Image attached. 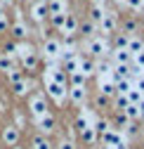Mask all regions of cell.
Masks as SVG:
<instances>
[{
	"mask_svg": "<svg viewBox=\"0 0 144 149\" xmlns=\"http://www.w3.org/2000/svg\"><path fill=\"white\" fill-rule=\"evenodd\" d=\"M109 121H106V118H99L97 123H95V133H99V135H104V133H109Z\"/></svg>",
	"mask_w": 144,
	"mask_h": 149,
	"instance_id": "obj_31",
	"label": "cell"
},
{
	"mask_svg": "<svg viewBox=\"0 0 144 149\" xmlns=\"http://www.w3.org/2000/svg\"><path fill=\"white\" fill-rule=\"evenodd\" d=\"M99 31H102V36L116 33V17H114V12H104L102 22H99Z\"/></svg>",
	"mask_w": 144,
	"mask_h": 149,
	"instance_id": "obj_3",
	"label": "cell"
},
{
	"mask_svg": "<svg viewBox=\"0 0 144 149\" xmlns=\"http://www.w3.org/2000/svg\"><path fill=\"white\" fill-rule=\"evenodd\" d=\"M95 71L97 73H109L111 71V64L109 62H99V64H95Z\"/></svg>",
	"mask_w": 144,
	"mask_h": 149,
	"instance_id": "obj_39",
	"label": "cell"
},
{
	"mask_svg": "<svg viewBox=\"0 0 144 149\" xmlns=\"http://www.w3.org/2000/svg\"><path fill=\"white\" fill-rule=\"evenodd\" d=\"M5 29H7V22H5V17L0 14V31H5Z\"/></svg>",
	"mask_w": 144,
	"mask_h": 149,
	"instance_id": "obj_49",
	"label": "cell"
},
{
	"mask_svg": "<svg viewBox=\"0 0 144 149\" xmlns=\"http://www.w3.org/2000/svg\"><path fill=\"white\" fill-rule=\"evenodd\" d=\"M31 14H33V19H35V22H43V19H47V17H50V12H47V3H45V0H38V3L33 5Z\"/></svg>",
	"mask_w": 144,
	"mask_h": 149,
	"instance_id": "obj_7",
	"label": "cell"
},
{
	"mask_svg": "<svg viewBox=\"0 0 144 149\" xmlns=\"http://www.w3.org/2000/svg\"><path fill=\"white\" fill-rule=\"evenodd\" d=\"M31 114H33L35 118H43L45 114H50V111H47V102H45L43 95H35V97L31 100Z\"/></svg>",
	"mask_w": 144,
	"mask_h": 149,
	"instance_id": "obj_2",
	"label": "cell"
},
{
	"mask_svg": "<svg viewBox=\"0 0 144 149\" xmlns=\"http://www.w3.org/2000/svg\"><path fill=\"white\" fill-rule=\"evenodd\" d=\"M87 50H90V54H92V57H104V54H106V43H104V38H102V36L92 38Z\"/></svg>",
	"mask_w": 144,
	"mask_h": 149,
	"instance_id": "obj_4",
	"label": "cell"
},
{
	"mask_svg": "<svg viewBox=\"0 0 144 149\" xmlns=\"http://www.w3.org/2000/svg\"><path fill=\"white\" fill-rule=\"evenodd\" d=\"M142 50H144V40L139 38V36H130V40H128V52L135 57V54L142 52Z\"/></svg>",
	"mask_w": 144,
	"mask_h": 149,
	"instance_id": "obj_11",
	"label": "cell"
},
{
	"mask_svg": "<svg viewBox=\"0 0 144 149\" xmlns=\"http://www.w3.org/2000/svg\"><path fill=\"white\" fill-rule=\"evenodd\" d=\"M69 97H71L73 104H83L85 97H87V92H85V88H71L69 90Z\"/></svg>",
	"mask_w": 144,
	"mask_h": 149,
	"instance_id": "obj_12",
	"label": "cell"
},
{
	"mask_svg": "<svg viewBox=\"0 0 144 149\" xmlns=\"http://www.w3.org/2000/svg\"><path fill=\"white\" fill-rule=\"evenodd\" d=\"M104 144H109V147H116L120 142V135H118V130H109V133H104Z\"/></svg>",
	"mask_w": 144,
	"mask_h": 149,
	"instance_id": "obj_16",
	"label": "cell"
},
{
	"mask_svg": "<svg viewBox=\"0 0 144 149\" xmlns=\"http://www.w3.org/2000/svg\"><path fill=\"white\" fill-rule=\"evenodd\" d=\"M78 19H76V14H69L66 12V17H64V26H62V33H66V36H73V33H78Z\"/></svg>",
	"mask_w": 144,
	"mask_h": 149,
	"instance_id": "obj_5",
	"label": "cell"
},
{
	"mask_svg": "<svg viewBox=\"0 0 144 149\" xmlns=\"http://www.w3.org/2000/svg\"><path fill=\"white\" fill-rule=\"evenodd\" d=\"M43 52H45V57H59V52H62V45H59V40H55V38H47L45 43H43Z\"/></svg>",
	"mask_w": 144,
	"mask_h": 149,
	"instance_id": "obj_6",
	"label": "cell"
},
{
	"mask_svg": "<svg viewBox=\"0 0 144 149\" xmlns=\"http://www.w3.org/2000/svg\"><path fill=\"white\" fill-rule=\"evenodd\" d=\"M92 29H95V24H92V22H85V24H78V31H80L83 36H90V33H92Z\"/></svg>",
	"mask_w": 144,
	"mask_h": 149,
	"instance_id": "obj_38",
	"label": "cell"
},
{
	"mask_svg": "<svg viewBox=\"0 0 144 149\" xmlns=\"http://www.w3.org/2000/svg\"><path fill=\"white\" fill-rule=\"evenodd\" d=\"M47 12L50 14H62L64 12V0H50L47 3Z\"/></svg>",
	"mask_w": 144,
	"mask_h": 149,
	"instance_id": "obj_20",
	"label": "cell"
},
{
	"mask_svg": "<svg viewBox=\"0 0 144 149\" xmlns=\"http://www.w3.org/2000/svg\"><path fill=\"white\" fill-rule=\"evenodd\" d=\"M142 3H144V0H142Z\"/></svg>",
	"mask_w": 144,
	"mask_h": 149,
	"instance_id": "obj_55",
	"label": "cell"
},
{
	"mask_svg": "<svg viewBox=\"0 0 144 149\" xmlns=\"http://www.w3.org/2000/svg\"><path fill=\"white\" fill-rule=\"evenodd\" d=\"M59 149H76V147H73L71 140H62V142H59Z\"/></svg>",
	"mask_w": 144,
	"mask_h": 149,
	"instance_id": "obj_43",
	"label": "cell"
},
{
	"mask_svg": "<svg viewBox=\"0 0 144 149\" xmlns=\"http://www.w3.org/2000/svg\"><path fill=\"white\" fill-rule=\"evenodd\" d=\"M80 137H83V142H87V144H92L95 142V137H97V133H95V128H85V130H80Z\"/></svg>",
	"mask_w": 144,
	"mask_h": 149,
	"instance_id": "obj_26",
	"label": "cell"
},
{
	"mask_svg": "<svg viewBox=\"0 0 144 149\" xmlns=\"http://www.w3.org/2000/svg\"><path fill=\"white\" fill-rule=\"evenodd\" d=\"M123 114H125L128 121H137L139 118V109H137V104H128V109H125Z\"/></svg>",
	"mask_w": 144,
	"mask_h": 149,
	"instance_id": "obj_28",
	"label": "cell"
},
{
	"mask_svg": "<svg viewBox=\"0 0 144 149\" xmlns=\"http://www.w3.org/2000/svg\"><path fill=\"white\" fill-rule=\"evenodd\" d=\"M64 73H69V76H71V73H76L78 71V57L76 59H69V62H64V69H62Z\"/></svg>",
	"mask_w": 144,
	"mask_h": 149,
	"instance_id": "obj_30",
	"label": "cell"
},
{
	"mask_svg": "<svg viewBox=\"0 0 144 149\" xmlns=\"http://www.w3.org/2000/svg\"><path fill=\"white\" fill-rule=\"evenodd\" d=\"M10 69H14V59L10 57V54H0V71H10Z\"/></svg>",
	"mask_w": 144,
	"mask_h": 149,
	"instance_id": "obj_23",
	"label": "cell"
},
{
	"mask_svg": "<svg viewBox=\"0 0 144 149\" xmlns=\"http://www.w3.org/2000/svg\"><path fill=\"white\" fill-rule=\"evenodd\" d=\"M90 3H92V5H97V7H102V5H104V0H90Z\"/></svg>",
	"mask_w": 144,
	"mask_h": 149,
	"instance_id": "obj_51",
	"label": "cell"
},
{
	"mask_svg": "<svg viewBox=\"0 0 144 149\" xmlns=\"http://www.w3.org/2000/svg\"><path fill=\"white\" fill-rule=\"evenodd\" d=\"M125 97H128V102H130V104H139V100H142L144 95H142V92H139V90L132 85V88L128 90V95H125Z\"/></svg>",
	"mask_w": 144,
	"mask_h": 149,
	"instance_id": "obj_25",
	"label": "cell"
},
{
	"mask_svg": "<svg viewBox=\"0 0 144 149\" xmlns=\"http://www.w3.org/2000/svg\"><path fill=\"white\" fill-rule=\"evenodd\" d=\"M128 73H130V64H116L114 66V73H111V81L118 83L123 78H128Z\"/></svg>",
	"mask_w": 144,
	"mask_h": 149,
	"instance_id": "obj_9",
	"label": "cell"
},
{
	"mask_svg": "<svg viewBox=\"0 0 144 149\" xmlns=\"http://www.w3.org/2000/svg\"><path fill=\"white\" fill-rule=\"evenodd\" d=\"M50 81H55V83H59V85H66V73H64L62 69H52V71H50Z\"/></svg>",
	"mask_w": 144,
	"mask_h": 149,
	"instance_id": "obj_19",
	"label": "cell"
},
{
	"mask_svg": "<svg viewBox=\"0 0 144 149\" xmlns=\"http://www.w3.org/2000/svg\"><path fill=\"white\" fill-rule=\"evenodd\" d=\"M3 140H5V144H10V147H14L17 142H19V128H14V125H10L5 133H3Z\"/></svg>",
	"mask_w": 144,
	"mask_h": 149,
	"instance_id": "obj_10",
	"label": "cell"
},
{
	"mask_svg": "<svg viewBox=\"0 0 144 149\" xmlns=\"http://www.w3.org/2000/svg\"><path fill=\"white\" fill-rule=\"evenodd\" d=\"M24 59V69L26 71H33L35 66H38V57H35V52L33 54H26V57H21Z\"/></svg>",
	"mask_w": 144,
	"mask_h": 149,
	"instance_id": "obj_24",
	"label": "cell"
},
{
	"mask_svg": "<svg viewBox=\"0 0 144 149\" xmlns=\"http://www.w3.org/2000/svg\"><path fill=\"white\" fill-rule=\"evenodd\" d=\"M114 149H130V147H128V144H125V142H118V144H116Z\"/></svg>",
	"mask_w": 144,
	"mask_h": 149,
	"instance_id": "obj_50",
	"label": "cell"
},
{
	"mask_svg": "<svg viewBox=\"0 0 144 149\" xmlns=\"http://www.w3.org/2000/svg\"><path fill=\"white\" fill-rule=\"evenodd\" d=\"M132 62H135V69H137V71H144V50L135 54V57H132Z\"/></svg>",
	"mask_w": 144,
	"mask_h": 149,
	"instance_id": "obj_35",
	"label": "cell"
},
{
	"mask_svg": "<svg viewBox=\"0 0 144 149\" xmlns=\"http://www.w3.org/2000/svg\"><path fill=\"white\" fill-rule=\"evenodd\" d=\"M3 3H5V5H14V3H17V0H3Z\"/></svg>",
	"mask_w": 144,
	"mask_h": 149,
	"instance_id": "obj_52",
	"label": "cell"
},
{
	"mask_svg": "<svg viewBox=\"0 0 144 149\" xmlns=\"http://www.w3.org/2000/svg\"><path fill=\"white\" fill-rule=\"evenodd\" d=\"M114 59H116V64H130L132 54L128 50H114Z\"/></svg>",
	"mask_w": 144,
	"mask_h": 149,
	"instance_id": "obj_15",
	"label": "cell"
},
{
	"mask_svg": "<svg viewBox=\"0 0 144 149\" xmlns=\"http://www.w3.org/2000/svg\"><path fill=\"white\" fill-rule=\"evenodd\" d=\"M76 128H78V133H80V130H85V128H87V121H85V118L80 116V118L76 121Z\"/></svg>",
	"mask_w": 144,
	"mask_h": 149,
	"instance_id": "obj_44",
	"label": "cell"
},
{
	"mask_svg": "<svg viewBox=\"0 0 144 149\" xmlns=\"http://www.w3.org/2000/svg\"><path fill=\"white\" fill-rule=\"evenodd\" d=\"M128 123V118H125V114H118V125H125Z\"/></svg>",
	"mask_w": 144,
	"mask_h": 149,
	"instance_id": "obj_48",
	"label": "cell"
},
{
	"mask_svg": "<svg viewBox=\"0 0 144 149\" xmlns=\"http://www.w3.org/2000/svg\"><path fill=\"white\" fill-rule=\"evenodd\" d=\"M55 116H52V114H45L43 118H38V125H40V130H43V133H50V130H55Z\"/></svg>",
	"mask_w": 144,
	"mask_h": 149,
	"instance_id": "obj_13",
	"label": "cell"
},
{
	"mask_svg": "<svg viewBox=\"0 0 144 149\" xmlns=\"http://www.w3.org/2000/svg\"><path fill=\"white\" fill-rule=\"evenodd\" d=\"M14 149H19V147H14Z\"/></svg>",
	"mask_w": 144,
	"mask_h": 149,
	"instance_id": "obj_54",
	"label": "cell"
},
{
	"mask_svg": "<svg viewBox=\"0 0 144 149\" xmlns=\"http://www.w3.org/2000/svg\"><path fill=\"white\" fill-rule=\"evenodd\" d=\"M128 40H130V36L128 33H116V40H114V45H116V50H128Z\"/></svg>",
	"mask_w": 144,
	"mask_h": 149,
	"instance_id": "obj_17",
	"label": "cell"
},
{
	"mask_svg": "<svg viewBox=\"0 0 144 149\" xmlns=\"http://www.w3.org/2000/svg\"><path fill=\"white\" fill-rule=\"evenodd\" d=\"M139 92H142V95H144V76H137V85H135Z\"/></svg>",
	"mask_w": 144,
	"mask_h": 149,
	"instance_id": "obj_45",
	"label": "cell"
},
{
	"mask_svg": "<svg viewBox=\"0 0 144 149\" xmlns=\"http://www.w3.org/2000/svg\"><path fill=\"white\" fill-rule=\"evenodd\" d=\"M64 17H66V12H62V14H50V19H52V26L62 31V26H64Z\"/></svg>",
	"mask_w": 144,
	"mask_h": 149,
	"instance_id": "obj_33",
	"label": "cell"
},
{
	"mask_svg": "<svg viewBox=\"0 0 144 149\" xmlns=\"http://www.w3.org/2000/svg\"><path fill=\"white\" fill-rule=\"evenodd\" d=\"M45 90H47V95L55 100V102H64V97H66V85H59V83H55V81H45Z\"/></svg>",
	"mask_w": 144,
	"mask_h": 149,
	"instance_id": "obj_1",
	"label": "cell"
},
{
	"mask_svg": "<svg viewBox=\"0 0 144 149\" xmlns=\"http://www.w3.org/2000/svg\"><path fill=\"white\" fill-rule=\"evenodd\" d=\"M7 81L14 85V83H19V81H24V73L19 71V69H10L7 71Z\"/></svg>",
	"mask_w": 144,
	"mask_h": 149,
	"instance_id": "obj_29",
	"label": "cell"
},
{
	"mask_svg": "<svg viewBox=\"0 0 144 149\" xmlns=\"http://www.w3.org/2000/svg\"><path fill=\"white\" fill-rule=\"evenodd\" d=\"M78 71L83 73V76L95 73V62H92V57H78Z\"/></svg>",
	"mask_w": 144,
	"mask_h": 149,
	"instance_id": "obj_8",
	"label": "cell"
},
{
	"mask_svg": "<svg viewBox=\"0 0 144 149\" xmlns=\"http://www.w3.org/2000/svg\"><path fill=\"white\" fill-rule=\"evenodd\" d=\"M114 92H116V85H114V81H111V78L99 81V95H104V97H111Z\"/></svg>",
	"mask_w": 144,
	"mask_h": 149,
	"instance_id": "obj_14",
	"label": "cell"
},
{
	"mask_svg": "<svg viewBox=\"0 0 144 149\" xmlns=\"http://www.w3.org/2000/svg\"><path fill=\"white\" fill-rule=\"evenodd\" d=\"M128 7H130L132 12H139V10L144 7V3H142V0H128Z\"/></svg>",
	"mask_w": 144,
	"mask_h": 149,
	"instance_id": "obj_40",
	"label": "cell"
},
{
	"mask_svg": "<svg viewBox=\"0 0 144 149\" xmlns=\"http://www.w3.org/2000/svg\"><path fill=\"white\" fill-rule=\"evenodd\" d=\"M85 81H87V76H83L80 71L71 73V88H85Z\"/></svg>",
	"mask_w": 144,
	"mask_h": 149,
	"instance_id": "obj_21",
	"label": "cell"
},
{
	"mask_svg": "<svg viewBox=\"0 0 144 149\" xmlns=\"http://www.w3.org/2000/svg\"><path fill=\"white\" fill-rule=\"evenodd\" d=\"M106 102H109V97H104V95H97V107H106Z\"/></svg>",
	"mask_w": 144,
	"mask_h": 149,
	"instance_id": "obj_46",
	"label": "cell"
},
{
	"mask_svg": "<svg viewBox=\"0 0 144 149\" xmlns=\"http://www.w3.org/2000/svg\"><path fill=\"white\" fill-rule=\"evenodd\" d=\"M14 52H17V45H14V43H7V45L3 47V54H10V57H12Z\"/></svg>",
	"mask_w": 144,
	"mask_h": 149,
	"instance_id": "obj_42",
	"label": "cell"
},
{
	"mask_svg": "<svg viewBox=\"0 0 144 149\" xmlns=\"http://www.w3.org/2000/svg\"><path fill=\"white\" fill-rule=\"evenodd\" d=\"M33 149H52V144H50V140L45 135H38L33 140Z\"/></svg>",
	"mask_w": 144,
	"mask_h": 149,
	"instance_id": "obj_27",
	"label": "cell"
},
{
	"mask_svg": "<svg viewBox=\"0 0 144 149\" xmlns=\"http://www.w3.org/2000/svg\"><path fill=\"white\" fill-rule=\"evenodd\" d=\"M12 90H14V95H24V92L28 90V83H26V81H19V83L12 85Z\"/></svg>",
	"mask_w": 144,
	"mask_h": 149,
	"instance_id": "obj_36",
	"label": "cell"
},
{
	"mask_svg": "<svg viewBox=\"0 0 144 149\" xmlns=\"http://www.w3.org/2000/svg\"><path fill=\"white\" fill-rule=\"evenodd\" d=\"M137 109H139V118H144V97L139 100V104H137Z\"/></svg>",
	"mask_w": 144,
	"mask_h": 149,
	"instance_id": "obj_47",
	"label": "cell"
},
{
	"mask_svg": "<svg viewBox=\"0 0 144 149\" xmlns=\"http://www.w3.org/2000/svg\"><path fill=\"white\" fill-rule=\"evenodd\" d=\"M26 33H28V31H26V26H24L21 22L12 26V36H14V38H24V36H26Z\"/></svg>",
	"mask_w": 144,
	"mask_h": 149,
	"instance_id": "obj_34",
	"label": "cell"
},
{
	"mask_svg": "<svg viewBox=\"0 0 144 149\" xmlns=\"http://www.w3.org/2000/svg\"><path fill=\"white\" fill-rule=\"evenodd\" d=\"M123 33H128V36L137 33V22H135V19H128V22H125V31H123Z\"/></svg>",
	"mask_w": 144,
	"mask_h": 149,
	"instance_id": "obj_37",
	"label": "cell"
},
{
	"mask_svg": "<svg viewBox=\"0 0 144 149\" xmlns=\"http://www.w3.org/2000/svg\"><path fill=\"white\" fill-rule=\"evenodd\" d=\"M59 54H62V59H64V62H69V59H76V54H73V50H62Z\"/></svg>",
	"mask_w": 144,
	"mask_h": 149,
	"instance_id": "obj_41",
	"label": "cell"
},
{
	"mask_svg": "<svg viewBox=\"0 0 144 149\" xmlns=\"http://www.w3.org/2000/svg\"><path fill=\"white\" fill-rule=\"evenodd\" d=\"M102 17H104V7H97V5H92V10H90V22L99 26Z\"/></svg>",
	"mask_w": 144,
	"mask_h": 149,
	"instance_id": "obj_22",
	"label": "cell"
},
{
	"mask_svg": "<svg viewBox=\"0 0 144 149\" xmlns=\"http://www.w3.org/2000/svg\"><path fill=\"white\" fill-rule=\"evenodd\" d=\"M114 85H116V95H128V90L132 88V81L130 78H123V81H118Z\"/></svg>",
	"mask_w": 144,
	"mask_h": 149,
	"instance_id": "obj_18",
	"label": "cell"
},
{
	"mask_svg": "<svg viewBox=\"0 0 144 149\" xmlns=\"http://www.w3.org/2000/svg\"><path fill=\"white\" fill-rule=\"evenodd\" d=\"M128 97H125V95H116V109H118V114H123V111L125 109H128Z\"/></svg>",
	"mask_w": 144,
	"mask_h": 149,
	"instance_id": "obj_32",
	"label": "cell"
},
{
	"mask_svg": "<svg viewBox=\"0 0 144 149\" xmlns=\"http://www.w3.org/2000/svg\"><path fill=\"white\" fill-rule=\"evenodd\" d=\"M118 3H128V0H118Z\"/></svg>",
	"mask_w": 144,
	"mask_h": 149,
	"instance_id": "obj_53",
	"label": "cell"
}]
</instances>
